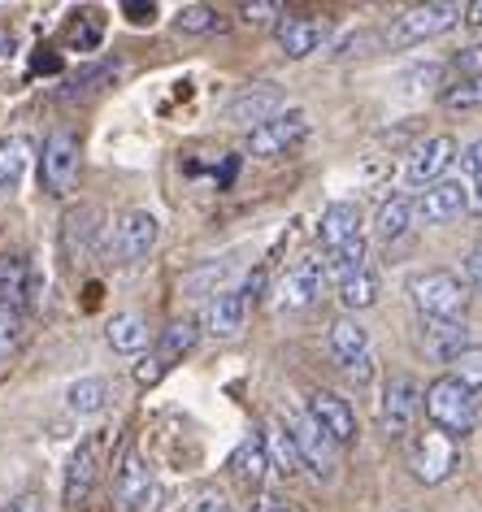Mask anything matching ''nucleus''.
<instances>
[{
	"label": "nucleus",
	"mask_w": 482,
	"mask_h": 512,
	"mask_svg": "<svg viewBox=\"0 0 482 512\" xmlns=\"http://www.w3.org/2000/svg\"><path fill=\"white\" fill-rule=\"evenodd\" d=\"M0 512H44V499L40 495H22V499H14V504H5Z\"/></svg>",
	"instance_id": "obj_48"
},
{
	"label": "nucleus",
	"mask_w": 482,
	"mask_h": 512,
	"mask_svg": "<svg viewBox=\"0 0 482 512\" xmlns=\"http://www.w3.org/2000/svg\"><path fill=\"white\" fill-rule=\"evenodd\" d=\"M370 44H378V31H357V35H348V40H339V48H335V61L365 57V53H370Z\"/></svg>",
	"instance_id": "obj_40"
},
{
	"label": "nucleus",
	"mask_w": 482,
	"mask_h": 512,
	"mask_svg": "<svg viewBox=\"0 0 482 512\" xmlns=\"http://www.w3.org/2000/svg\"><path fill=\"white\" fill-rule=\"evenodd\" d=\"M174 27L183 35H209V31H222V18L213 5H187L179 18H174Z\"/></svg>",
	"instance_id": "obj_34"
},
{
	"label": "nucleus",
	"mask_w": 482,
	"mask_h": 512,
	"mask_svg": "<svg viewBox=\"0 0 482 512\" xmlns=\"http://www.w3.org/2000/svg\"><path fill=\"white\" fill-rule=\"evenodd\" d=\"M109 378H79L74 387L66 391V408L70 413H79V417H92V413H105L109 408Z\"/></svg>",
	"instance_id": "obj_29"
},
{
	"label": "nucleus",
	"mask_w": 482,
	"mask_h": 512,
	"mask_svg": "<svg viewBox=\"0 0 482 512\" xmlns=\"http://www.w3.org/2000/svg\"><path fill=\"white\" fill-rule=\"evenodd\" d=\"M278 113H283V92H278V87H244V92H235L231 100H226L222 118L231 126H248V131H257V126L278 118Z\"/></svg>",
	"instance_id": "obj_16"
},
{
	"label": "nucleus",
	"mask_w": 482,
	"mask_h": 512,
	"mask_svg": "<svg viewBox=\"0 0 482 512\" xmlns=\"http://www.w3.org/2000/svg\"><path fill=\"white\" fill-rule=\"evenodd\" d=\"M456 152L461 148H456L452 135H430L413 148L409 165H404V178H409L413 187H435V183H443V170L456 161Z\"/></svg>",
	"instance_id": "obj_13"
},
{
	"label": "nucleus",
	"mask_w": 482,
	"mask_h": 512,
	"mask_svg": "<svg viewBox=\"0 0 482 512\" xmlns=\"http://www.w3.org/2000/svg\"><path fill=\"white\" fill-rule=\"evenodd\" d=\"M443 109H482V74L478 79H456L443 87Z\"/></svg>",
	"instance_id": "obj_35"
},
{
	"label": "nucleus",
	"mask_w": 482,
	"mask_h": 512,
	"mask_svg": "<svg viewBox=\"0 0 482 512\" xmlns=\"http://www.w3.org/2000/svg\"><path fill=\"white\" fill-rule=\"evenodd\" d=\"M161 374H166V365H161L157 352L139 356V365H135V382H139V387H152V382H161Z\"/></svg>",
	"instance_id": "obj_42"
},
{
	"label": "nucleus",
	"mask_w": 482,
	"mask_h": 512,
	"mask_svg": "<svg viewBox=\"0 0 482 512\" xmlns=\"http://www.w3.org/2000/svg\"><path fill=\"white\" fill-rule=\"evenodd\" d=\"M452 74H456V79H478V74H482V44L465 48V53H456L452 57Z\"/></svg>",
	"instance_id": "obj_41"
},
{
	"label": "nucleus",
	"mask_w": 482,
	"mask_h": 512,
	"mask_svg": "<svg viewBox=\"0 0 482 512\" xmlns=\"http://www.w3.org/2000/svg\"><path fill=\"white\" fill-rule=\"evenodd\" d=\"M461 170H465V178H474V183H482V139H478V144H469V148L461 152Z\"/></svg>",
	"instance_id": "obj_44"
},
{
	"label": "nucleus",
	"mask_w": 482,
	"mask_h": 512,
	"mask_svg": "<svg viewBox=\"0 0 482 512\" xmlns=\"http://www.w3.org/2000/svg\"><path fill=\"white\" fill-rule=\"evenodd\" d=\"M456 465H461V447H456L452 434L426 426V430H417L409 439V469H413L417 482L439 486V482L452 478Z\"/></svg>",
	"instance_id": "obj_3"
},
{
	"label": "nucleus",
	"mask_w": 482,
	"mask_h": 512,
	"mask_svg": "<svg viewBox=\"0 0 482 512\" xmlns=\"http://www.w3.org/2000/svg\"><path fill=\"white\" fill-rule=\"evenodd\" d=\"M409 296L417 304V313L430 322H465L469 309V287L461 283V274L452 270H422L409 278Z\"/></svg>",
	"instance_id": "obj_2"
},
{
	"label": "nucleus",
	"mask_w": 482,
	"mask_h": 512,
	"mask_svg": "<svg viewBox=\"0 0 482 512\" xmlns=\"http://www.w3.org/2000/svg\"><path fill=\"white\" fill-rule=\"evenodd\" d=\"M465 270H469V287L482 291V239L474 243V252H469V265H465Z\"/></svg>",
	"instance_id": "obj_46"
},
{
	"label": "nucleus",
	"mask_w": 482,
	"mask_h": 512,
	"mask_svg": "<svg viewBox=\"0 0 482 512\" xmlns=\"http://www.w3.org/2000/svg\"><path fill=\"white\" fill-rule=\"evenodd\" d=\"M113 495H118L122 512H148L152 495H157V482H152V469L144 465L139 452H126L118 473H113Z\"/></svg>",
	"instance_id": "obj_12"
},
{
	"label": "nucleus",
	"mask_w": 482,
	"mask_h": 512,
	"mask_svg": "<svg viewBox=\"0 0 482 512\" xmlns=\"http://www.w3.org/2000/svg\"><path fill=\"white\" fill-rule=\"evenodd\" d=\"M35 300V278H31V261L22 252H5L0 256V309H27Z\"/></svg>",
	"instance_id": "obj_21"
},
{
	"label": "nucleus",
	"mask_w": 482,
	"mask_h": 512,
	"mask_svg": "<svg viewBox=\"0 0 482 512\" xmlns=\"http://www.w3.org/2000/svg\"><path fill=\"white\" fill-rule=\"evenodd\" d=\"M461 18H465V5H452V0L413 5V9H404V14L396 18V27H391L387 40L396 48H413V44H426V40H435V35L452 31Z\"/></svg>",
	"instance_id": "obj_5"
},
{
	"label": "nucleus",
	"mask_w": 482,
	"mask_h": 512,
	"mask_svg": "<svg viewBox=\"0 0 482 512\" xmlns=\"http://www.w3.org/2000/svg\"><path fill=\"white\" fill-rule=\"evenodd\" d=\"M79 165H83V144L74 131H53L44 139L40 152V187L48 196H70L74 183H79Z\"/></svg>",
	"instance_id": "obj_4"
},
{
	"label": "nucleus",
	"mask_w": 482,
	"mask_h": 512,
	"mask_svg": "<svg viewBox=\"0 0 482 512\" xmlns=\"http://www.w3.org/2000/svg\"><path fill=\"white\" fill-rule=\"evenodd\" d=\"M374 300H378V274L374 270H361V274H352L348 283H339V304L352 313L370 309Z\"/></svg>",
	"instance_id": "obj_32"
},
{
	"label": "nucleus",
	"mask_w": 482,
	"mask_h": 512,
	"mask_svg": "<svg viewBox=\"0 0 482 512\" xmlns=\"http://www.w3.org/2000/svg\"><path fill=\"white\" fill-rule=\"evenodd\" d=\"M261 296H265V270H257V274H252L248 283H244V300H248V304H257Z\"/></svg>",
	"instance_id": "obj_49"
},
{
	"label": "nucleus",
	"mask_w": 482,
	"mask_h": 512,
	"mask_svg": "<svg viewBox=\"0 0 482 512\" xmlns=\"http://www.w3.org/2000/svg\"><path fill=\"white\" fill-rule=\"evenodd\" d=\"M465 209H469V187L461 178H443V183L426 187L422 196H417V217H422L426 226L452 222V217H461Z\"/></svg>",
	"instance_id": "obj_18"
},
{
	"label": "nucleus",
	"mask_w": 482,
	"mask_h": 512,
	"mask_svg": "<svg viewBox=\"0 0 482 512\" xmlns=\"http://www.w3.org/2000/svg\"><path fill=\"white\" fill-rule=\"evenodd\" d=\"M235 14L244 18L248 27H265V22H274V27H278V18H283L287 9L278 5V0H252V5H239Z\"/></svg>",
	"instance_id": "obj_36"
},
{
	"label": "nucleus",
	"mask_w": 482,
	"mask_h": 512,
	"mask_svg": "<svg viewBox=\"0 0 482 512\" xmlns=\"http://www.w3.org/2000/svg\"><path fill=\"white\" fill-rule=\"evenodd\" d=\"M226 274H231V261H209V265H200V270L183 274V296H205V291L222 296Z\"/></svg>",
	"instance_id": "obj_33"
},
{
	"label": "nucleus",
	"mask_w": 482,
	"mask_h": 512,
	"mask_svg": "<svg viewBox=\"0 0 482 512\" xmlns=\"http://www.w3.org/2000/svg\"><path fill=\"white\" fill-rule=\"evenodd\" d=\"M365 239H352L344 243V248H335V252H326V278H335V283H348L352 274H361V270H370V261H365Z\"/></svg>",
	"instance_id": "obj_31"
},
{
	"label": "nucleus",
	"mask_w": 482,
	"mask_h": 512,
	"mask_svg": "<svg viewBox=\"0 0 482 512\" xmlns=\"http://www.w3.org/2000/svg\"><path fill=\"white\" fill-rule=\"evenodd\" d=\"M187 512H235V508H231V499H226V495L205 491V495H196L192 504H187Z\"/></svg>",
	"instance_id": "obj_43"
},
{
	"label": "nucleus",
	"mask_w": 482,
	"mask_h": 512,
	"mask_svg": "<svg viewBox=\"0 0 482 512\" xmlns=\"http://www.w3.org/2000/svg\"><path fill=\"white\" fill-rule=\"evenodd\" d=\"M31 139L27 135H9L0 139V191H14L31 170Z\"/></svg>",
	"instance_id": "obj_25"
},
{
	"label": "nucleus",
	"mask_w": 482,
	"mask_h": 512,
	"mask_svg": "<svg viewBox=\"0 0 482 512\" xmlns=\"http://www.w3.org/2000/svg\"><path fill=\"white\" fill-rule=\"evenodd\" d=\"M317 239H322L326 252H335V248H344V243L361 239V204H352V200L326 204L322 217H317Z\"/></svg>",
	"instance_id": "obj_20"
},
{
	"label": "nucleus",
	"mask_w": 482,
	"mask_h": 512,
	"mask_svg": "<svg viewBox=\"0 0 482 512\" xmlns=\"http://www.w3.org/2000/svg\"><path fill=\"white\" fill-rule=\"evenodd\" d=\"M100 465H105V439L92 434L70 452L66 465V482H61V495H66V508H83L92 499L96 482H100Z\"/></svg>",
	"instance_id": "obj_9"
},
{
	"label": "nucleus",
	"mask_w": 482,
	"mask_h": 512,
	"mask_svg": "<svg viewBox=\"0 0 482 512\" xmlns=\"http://www.w3.org/2000/svg\"><path fill=\"white\" fill-rule=\"evenodd\" d=\"M291 434H296L300 443V460L309 465L317 478H335V465H339V443L326 434L309 413L291 417Z\"/></svg>",
	"instance_id": "obj_15"
},
{
	"label": "nucleus",
	"mask_w": 482,
	"mask_h": 512,
	"mask_svg": "<svg viewBox=\"0 0 482 512\" xmlns=\"http://www.w3.org/2000/svg\"><path fill=\"white\" fill-rule=\"evenodd\" d=\"M422 348H426L430 361H452L456 365L474 343H469L465 322H430V317H422Z\"/></svg>",
	"instance_id": "obj_22"
},
{
	"label": "nucleus",
	"mask_w": 482,
	"mask_h": 512,
	"mask_svg": "<svg viewBox=\"0 0 482 512\" xmlns=\"http://www.w3.org/2000/svg\"><path fill=\"white\" fill-rule=\"evenodd\" d=\"M274 40L291 61L313 57L317 48H326V40H331V22L304 18V14H283L278 18V27H274Z\"/></svg>",
	"instance_id": "obj_17"
},
{
	"label": "nucleus",
	"mask_w": 482,
	"mask_h": 512,
	"mask_svg": "<svg viewBox=\"0 0 482 512\" xmlns=\"http://www.w3.org/2000/svg\"><path fill=\"white\" fill-rule=\"evenodd\" d=\"M304 135H309V113L283 109L278 118L257 126V131H248V152L252 157H287L291 148L304 144Z\"/></svg>",
	"instance_id": "obj_10"
},
{
	"label": "nucleus",
	"mask_w": 482,
	"mask_h": 512,
	"mask_svg": "<svg viewBox=\"0 0 482 512\" xmlns=\"http://www.w3.org/2000/svg\"><path fill=\"white\" fill-rule=\"evenodd\" d=\"M465 22H469V27H482V0H474V5H465Z\"/></svg>",
	"instance_id": "obj_51"
},
{
	"label": "nucleus",
	"mask_w": 482,
	"mask_h": 512,
	"mask_svg": "<svg viewBox=\"0 0 482 512\" xmlns=\"http://www.w3.org/2000/svg\"><path fill=\"white\" fill-rule=\"evenodd\" d=\"M96 40H100V14H96V9H87V27L74 31V44H79V48H96Z\"/></svg>",
	"instance_id": "obj_45"
},
{
	"label": "nucleus",
	"mask_w": 482,
	"mask_h": 512,
	"mask_svg": "<svg viewBox=\"0 0 482 512\" xmlns=\"http://www.w3.org/2000/svg\"><path fill=\"white\" fill-rule=\"evenodd\" d=\"M18 335H22V313L18 309H0V356H9L18 348Z\"/></svg>",
	"instance_id": "obj_39"
},
{
	"label": "nucleus",
	"mask_w": 482,
	"mask_h": 512,
	"mask_svg": "<svg viewBox=\"0 0 482 512\" xmlns=\"http://www.w3.org/2000/svg\"><path fill=\"white\" fill-rule=\"evenodd\" d=\"M0 57H5V40H0Z\"/></svg>",
	"instance_id": "obj_54"
},
{
	"label": "nucleus",
	"mask_w": 482,
	"mask_h": 512,
	"mask_svg": "<svg viewBox=\"0 0 482 512\" xmlns=\"http://www.w3.org/2000/svg\"><path fill=\"white\" fill-rule=\"evenodd\" d=\"M196 339H200V326L196 322H170L166 330H161V339H157V356H161V365H174V361H183V356H192L196 352Z\"/></svg>",
	"instance_id": "obj_30"
},
{
	"label": "nucleus",
	"mask_w": 482,
	"mask_h": 512,
	"mask_svg": "<svg viewBox=\"0 0 482 512\" xmlns=\"http://www.w3.org/2000/svg\"><path fill=\"white\" fill-rule=\"evenodd\" d=\"M118 74V66H96V70H83L74 74L70 87H61V96H79V92H92V87H105V79H113Z\"/></svg>",
	"instance_id": "obj_37"
},
{
	"label": "nucleus",
	"mask_w": 482,
	"mask_h": 512,
	"mask_svg": "<svg viewBox=\"0 0 482 512\" xmlns=\"http://www.w3.org/2000/svg\"><path fill=\"white\" fill-rule=\"evenodd\" d=\"M57 66H61L57 57H40V61H35V70H57Z\"/></svg>",
	"instance_id": "obj_53"
},
{
	"label": "nucleus",
	"mask_w": 482,
	"mask_h": 512,
	"mask_svg": "<svg viewBox=\"0 0 482 512\" xmlns=\"http://www.w3.org/2000/svg\"><path fill=\"white\" fill-rule=\"evenodd\" d=\"M126 18H131L135 27H144V22L157 18V5H139V0H131V5H126Z\"/></svg>",
	"instance_id": "obj_47"
},
{
	"label": "nucleus",
	"mask_w": 482,
	"mask_h": 512,
	"mask_svg": "<svg viewBox=\"0 0 482 512\" xmlns=\"http://www.w3.org/2000/svg\"><path fill=\"white\" fill-rule=\"evenodd\" d=\"M456 378H461L474 395L482 391V348H469L461 361H456Z\"/></svg>",
	"instance_id": "obj_38"
},
{
	"label": "nucleus",
	"mask_w": 482,
	"mask_h": 512,
	"mask_svg": "<svg viewBox=\"0 0 482 512\" xmlns=\"http://www.w3.org/2000/svg\"><path fill=\"white\" fill-rule=\"evenodd\" d=\"M413 217H417V200L409 196H391L378 204V217H374V230H378V239L383 243H396L404 230L413 226Z\"/></svg>",
	"instance_id": "obj_27"
},
{
	"label": "nucleus",
	"mask_w": 482,
	"mask_h": 512,
	"mask_svg": "<svg viewBox=\"0 0 482 512\" xmlns=\"http://www.w3.org/2000/svg\"><path fill=\"white\" fill-rule=\"evenodd\" d=\"M96 217H100L96 204H83V209H74L66 217V230H61V239H66V252L74 256V261L92 252V239H96V230H100Z\"/></svg>",
	"instance_id": "obj_28"
},
{
	"label": "nucleus",
	"mask_w": 482,
	"mask_h": 512,
	"mask_svg": "<svg viewBox=\"0 0 482 512\" xmlns=\"http://www.w3.org/2000/svg\"><path fill=\"white\" fill-rule=\"evenodd\" d=\"M326 348L339 365L348 369V378H357L361 387L374 378V343H370V330H365L357 317H339L326 335Z\"/></svg>",
	"instance_id": "obj_7"
},
{
	"label": "nucleus",
	"mask_w": 482,
	"mask_h": 512,
	"mask_svg": "<svg viewBox=\"0 0 482 512\" xmlns=\"http://www.w3.org/2000/svg\"><path fill=\"white\" fill-rule=\"evenodd\" d=\"M304 413H309L317 426H322L339 447H348V443H357V413H352V404L344 400V395H335V391H309L304 395Z\"/></svg>",
	"instance_id": "obj_11"
},
{
	"label": "nucleus",
	"mask_w": 482,
	"mask_h": 512,
	"mask_svg": "<svg viewBox=\"0 0 482 512\" xmlns=\"http://www.w3.org/2000/svg\"><path fill=\"white\" fill-rule=\"evenodd\" d=\"M200 326H205L213 339H235L239 330L248 326V300H244V291H222V296H213L205 304V313H200Z\"/></svg>",
	"instance_id": "obj_19"
},
{
	"label": "nucleus",
	"mask_w": 482,
	"mask_h": 512,
	"mask_svg": "<svg viewBox=\"0 0 482 512\" xmlns=\"http://www.w3.org/2000/svg\"><path fill=\"white\" fill-rule=\"evenodd\" d=\"M109 343H113V352H122V356H139L148 348V317L144 313H118L109 322Z\"/></svg>",
	"instance_id": "obj_26"
},
{
	"label": "nucleus",
	"mask_w": 482,
	"mask_h": 512,
	"mask_svg": "<svg viewBox=\"0 0 482 512\" xmlns=\"http://www.w3.org/2000/svg\"><path fill=\"white\" fill-rule=\"evenodd\" d=\"M252 512H291L287 499H278V495H261L257 504H252Z\"/></svg>",
	"instance_id": "obj_50"
},
{
	"label": "nucleus",
	"mask_w": 482,
	"mask_h": 512,
	"mask_svg": "<svg viewBox=\"0 0 482 512\" xmlns=\"http://www.w3.org/2000/svg\"><path fill=\"white\" fill-rule=\"evenodd\" d=\"M157 235H161L157 213H148V209H126V213L118 217V226H113V235H109L113 261H122V265L144 261V256L157 248Z\"/></svg>",
	"instance_id": "obj_8"
},
{
	"label": "nucleus",
	"mask_w": 482,
	"mask_h": 512,
	"mask_svg": "<svg viewBox=\"0 0 482 512\" xmlns=\"http://www.w3.org/2000/svg\"><path fill=\"white\" fill-rule=\"evenodd\" d=\"M226 465H231L235 482H244L248 491H252V486H261V482H265V473L274 469V465H270V452H265V439H261V434H248V439L231 452V460H226Z\"/></svg>",
	"instance_id": "obj_23"
},
{
	"label": "nucleus",
	"mask_w": 482,
	"mask_h": 512,
	"mask_svg": "<svg viewBox=\"0 0 482 512\" xmlns=\"http://www.w3.org/2000/svg\"><path fill=\"white\" fill-rule=\"evenodd\" d=\"M469 209L482 213V183H474V191H469Z\"/></svg>",
	"instance_id": "obj_52"
},
{
	"label": "nucleus",
	"mask_w": 482,
	"mask_h": 512,
	"mask_svg": "<svg viewBox=\"0 0 482 512\" xmlns=\"http://www.w3.org/2000/svg\"><path fill=\"white\" fill-rule=\"evenodd\" d=\"M422 387H417L413 374H391L383 387V404H378V430L387 439H404L413 430L417 413H422Z\"/></svg>",
	"instance_id": "obj_6"
},
{
	"label": "nucleus",
	"mask_w": 482,
	"mask_h": 512,
	"mask_svg": "<svg viewBox=\"0 0 482 512\" xmlns=\"http://www.w3.org/2000/svg\"><path fill=\"white\" fill-rule=\"evenodd\" d=\"M265 452H270V465L283 473V478H291V473H300V443H296V434H291V421L283 417H274L270 421V430H265Z\"/></svg>",
	"instance_id": "obj_24"
},
{
	"label": "nucleus",
	"mask_w": 482,
	"mask_h": 512,
	"mask_svg": "<svg viewBox=\"0 0 482 512\" xmlns=\"http://www.w3.org/2000/svg\"><path fill=\"white\" fill-rule=\"evenodd\" d=\"M422 408H426V417H430V426L443 430V434H452V439H465V434H474L478 430V395L465 387L456 374H439L435 382L426 387L422 395Z\"/></svg>",
	"instance_id": "obj_1"
},
{
	"label": "nucleus",
	"mask_w": 482,
	"mask_h": 512,
	"mask_svg": "<svg viewBox=\"0 0 482 512\" xmlns=\"http://www.w3.org/2000/svg\"><path fill=\"white\" fill-rule=\"evenodd\" d=\"M326 283V256H300L287 270V278L278 283V309H309L317 300V291Z\"/></svg>",
	"instance_id": "obj_14"
}]
</instances>
